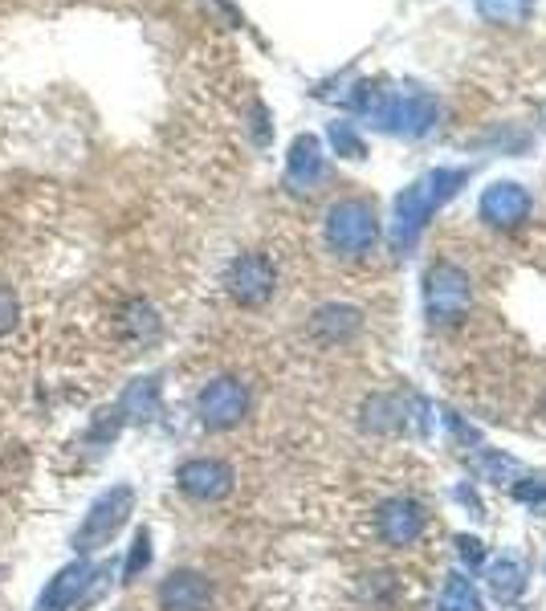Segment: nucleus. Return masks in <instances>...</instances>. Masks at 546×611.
<instances>
[{"mask_svg":"<svg viewBox=\"0 0 546 611\" xmlns=\"http://www.w3.org/2000/svg\"><path fill=\"white\" fill-rule=\"evenodd\" d=\"M94 579H99L94 563L78 558V563L61 567L58 575L45 584L42 599H37V608H33V611H73L78 603H82V599H87V591L94 587Z\"/></svg>","mask_w":546,"mask_h":611,"instance_id":"nucleus-8","label":"nucleus"},{"mask_svg":"<svg viewBox=\"0 0 546 611\" xmlns=\"http://www.w3.org/2000/svg\"><path fill=\"white\" fill-rule=\"evenodd\" d=\"M16 318H21V302L9 285H0V335H9L16 327Z\"/></svg>","mask_w":546,"mask_h":611,"instance_id":"nucleus-22","label":"nucleus"},{"mask_svg":"<svg viewBox=\"0 0 546 611\" xmlns=\"http://www.w3.org/2000/svg\"><path fill=\"white\" fill-rule=\"evenodd\" d=\"M322 176H327L322 143H318L315 135H298V139L289 143V159H286V180H289V188H298V192H310V188L322 184Z\"/></svg>","mask_w":546,"mask_h":611,"instance_id":"nucleus-13","label":"nucleus"},{"mask_svg":"<svg viewBox=\"0 0 546 611\" xmlns=\"http://www.w3.org/2000/svg\"><path fill=\"white\" fill-rule=\"evenodd\" d=\"M460 555L469 558V563H481V542H477V539H460Z\"/></svg>","mask_w":546,"mask_h":611,"instance_id":"nucleus-24","label":"nucleus"},{"mask_svg":"<svg viewBox=\"0 0 546 611\" xmlns=\"http://www.w3.org/2000/svg\"><path fill=\"white\" fill-rule=\"evenodd\" d=\"M130 510H135V489H130V485H111V489L90 506L87 522L73 534V551H78V555L102 551V546L130 522Z\"/></svg>","mask_w":546,"mask_h":611,"instance_id":"nucleus-5","label":"nucleus"},{"mask_svg":"<svg viewBox=\"0 0 546 611\" xmlns=\"http://www.w3.org/2000/svg\"><path fill=\"white\" fill-rule=\"evenodd\" d=\"M147 563H151V534H147V530H139V539H135V551L127 555V567H123V575H127V579H135V575H139Z\"/></svg>","mask_w":546,"mask_h":611,"instance_id":"nucleus-21","label":"nucleus"},{"mask_svg":"<svg viewBox=\"0 0 546 611\" xmlns=\"http://www.w3.org/2000/svg\"><path fill=\"white\" fill-rule=\"evenodd\" d=\"M175 482L192 501H220L232 494V469L225 461H213V456H196V461L180 465Z\"/></svg>","mask_w":546,"mask_h":611,"instance_id":"nucleus-9","label":"nucleus"},{"mask_svg":"<svg viewBox=\"0 0 546 611\" xmlns=\"http://www.w3.org/2000/svg\"><path fill=\"white\" fill-rule=\"evenodd\" d=\"M123 330H127L130 342H151L159 335V318L147 302H130L123 310Z\"/></svg>","mask_w":546,"mask_h":611,"instance_id":"nucleus-19","label":"nucleus"},{"mask_svg":"<svg viewBox=\"0 0 546 611\" xmlns=\"http://www.w3.org/2000/svg\"><path fill=\"white\" fill-rule=\"evenodd\" d=\"M469 176L460 168H436L429 176H420L412 188H403V196L396 200V225H391V245L396 249H412L420 241L424 225L432 220V213L445 204V200L457 196V188L465 184Z\"/></svg>","mask_w":546,"mask_h":611,"instance_id":"nucleus-2","label":"nucleus"},{"mask_svg":"<svg viewBox=\"0 0 546 611\" xmlns=\"http://www.w3.org/2000/svg\"><path fill=\"white\" fill-rule=\"evenodd\" d=\"M118 412H123V420H130V425H147V420H156L159 416V384L147 375V380H135V384L123 392V399H118Z\"/></svg>","mask_w":546,"mask_h":611,"instance_id":"nucleus-14","label":"nucleus"},{"mask_svg":"<svg viewBox=\"0 0 546 611\" xmlns=\"http://www.w3.org/2000/svg\"><path fill=\"white\" fill-rule=\"evenodd\" d=\"M474 9L489 25H526L534 16V0H474Z\"/></svg>","mask_w":546,"mask_h":611,"instance_id":"nucleus-15","label":"nucleus"},{"mask_svg":"<svg viewBox=\"0 0 546 611\" xmlns=\"http://www.w3.org/2000/svg\"><path fill=\"white\" fill-rule=\"evenodd\" d=\"M196 412H201V425L213 428V432H225V428H237L249 416V387L241 380H213V384L201 392V404H196Z\"/></svg>","mask_w":546,"mask_h":611,"instance_id":"nucleus-7","label":"nucleus"},{"mask_svg":"<svg viewBox=\"0 0 546 611\" xmlns=\"http://www.w3.org/2000/svg\"><path fill=\"white\" fill-rule=\"evenodd\" d=\"M315 330L327 342L346 339V335L360 330V310H351V306H322V310L315 314Z\"/></svg>","mask_w":546,"mask_h":611,"instance_id":"nucleus-16","label":"nucleus"},{"mask_svg":"<svg viewBox=\"0 0 546 611\" xmlns=\"http://www.w3.org/2000/svg\"><path fill=\"white\" fill-rule=\"evenodd\" d=\"M375 527H379V539L388 542V546H412L424 534V510L408 498H391L379 506Z\"/></svg>","mask_w":546,"mask_h":611,"instance_id":"nucleus-10","label":"nucleus"},{"mask_svg":"<svg viewBox=\"0 0 546 611\" xmlns=\"http://www.w3.org/2000/svg\"><path fill=\"white\" fill-rule=\"evenodd\" d=\"M436 611H486V603H481V591L465 575H448Z\"/></svg>","mask_w":546,"mask_h":611,"instance_id":"nucleus-17","label":"nucleus"},{"mask_svg":"<svg viewBox=\"0 0 546 611\" xmlns=\"http://www.w3.org/2000/svg\"><path fill=\"white\" fill-rule=\"evenodd\" d=\"M225 285H229V294L237 306L258 310V306H265V302L273 298V290H277V265H273L265 253H241L229 265Z\"/></svg>","mask_w":546,"mask_h":611,"instance_id":"nucleus-6","label":"nucleus"},{"mask_svg":"<svg viewBox=\"0 0 546 611\" xmlns=\"http://www.w3.org/2000/svg\"><path fill=\"white\" fill-rule=\"evenodd\" d=\"M331 143H334V151H339V156L363 159V139H360V131H355V123H334Z\"/></svg>","mask_w":546,"mask_h":611,"instance_id":"nucleus-20","label":"nucleus"},{"mask_svg":"<svg viewBox=\"0 0 546 611\" xmlns=\"http://www.w3.org/2000/svg\"><path fill=\"white\" fill-rule=\"evenodd\" d=\"M375 241H379V216L367 200H339L327 213V245L339 257L372 253Z\"/></svg>","mask_w":546,"mask_h":611,"instance_id":"nucleus-3","label":"nucleus"},{"mask_svg":"<svg viewBox=\"0 0 546 611\" xmlns=\"http://www.w3.org/2000/svg\"><path fill=\"white\" fill-rule=\"evenodd\" d=\"M489 587H493V596L502 599V603L517 599L522 591H526V570H522V563H514V558L493 563V570H489Z\"/></svg>","mask_w":546,"mask_h":611,"instance_id":"nucleus-18","label":"nucleus"},{"mask_svg":"<svg viewBox=\"0 0 546 611\" xmlns=\"http://www.w3.org/2000/svg\"><path fill=\"white\" fill-rule=\"evenodd\" d=\"M351 102L360 106L375 127L391 131V135H408L420 139L436 127L441 106L432 94L417 90V86H400V90H375V86H360V94H351Z\"/></svg>","mask_w":546,"mask_h":611,"instance_id":"nucleus-1","label":"nucleus"},{"mask_svg":"<svg viewBox=\"0 0 546 611\" xmlns=\"http://www.w3.org/2000/svg\"><path fill=\"white\" fill-rule=\"evenodd\" d=\"M469 302H474V282L469 273L453 265V261H436L424 278V306H429V318L436 327H453L469 314Z\"/></svg>","mask_w":546,"mask_h":611,"instance_id":"nucleus-4","label":"nucleus"},{"mask_svg":"<svg viewBox=\"0 0 546 611\" xmlns=\"http://www.w3.org/2000/svg\"><path fill=\"white\" fill-rule=\"evenodd\" d=\"M531 216V196L522 184H489L481 196V220H489L493 228H517Z\"/></svg>","mask_w":546,"mask_h":611,"instance_id":"nucleus-12","label":"nucleus"},{"mask_svg":"<svg viewBox=\"0 0 546 611\" xmlns=\"http://www.w3.org/2000/svg\"><path fill=\"white\" fill-rule=\"evenodd\" d=\"M159 608L163 611H208L213 608V584L196 570H172L159 584Z\"/></svg>","mask_w":546,"mask_h":611,"instance_id":"nucleus-11","label":"nucleus"},{"mask_svg":"<svg viewBox=\"0 0 546 611\" xmlns=\"http://www.w3.org/2000/svg\"><path fill=\"white\" fill-rule=\"evenodd\" d=\"M517 498L522 501H546V485H517Z\"/></svg>","mask_w":546,"mask_h":611,"instance_id":"nucleus-23","label":"nucleus"}]
</instances>
